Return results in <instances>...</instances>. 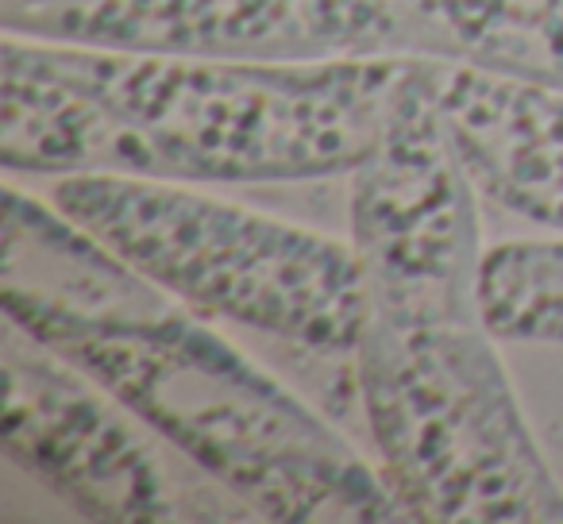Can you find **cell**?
I'll return each instance as SVG.
<instances>
[{
	"label": "cell",
	"mask_w": 563,
	"mask_h": 524,
	"mask_svg": "<svg viewBox=\"0 0 563 524\" xmlns=\"http://www.w3.org/2000/svg\"><path fill=\"white\" fill-rule=\"evenodd\" d=\"M437 58L563 93V0H429Z\"/></svg>",
	"instance_id": "obj_8"
},
{
	"label": "cell",
	"mask_w": 563,
	"mask_h": 524,
	"mask_svg": "<svg viewBox=\"0 0 563 524\" xmlns=\"http://www.w3.org/2000/svg\"><path fill=\"white\" fill-rule=\"evenodd\" d=\"M352 367L371 451L409 521L563 524V486L483 309H367Z\"/></svg>",
	"instance_id": "obj_3"
},
{
	"label": "cell",
	"mask_w": 563,
	"mask_h": 524,
	"mask_svg": "<svg viewBox=\"0 0 563 524\" xmlns=\"http://www.w3.org/2000/svg\"><path fill=\"white\" fill-rule=\"evenodd\" d=\"M4 35L217 63L437 58L429 0H55L0 12Z\"/></svg>",
	"instance_id": "obj_7"
},
{
	"label": "cell",
	"mask_w": 563,
	"mask_h": 524,
	"mask_svg": "<svg viewBox=\"0 0 563 524\" xmlns=\"http://www.w3.org/2000/svg\"><path fill=\"white\" fill-rule=\"evenodd\" d=\"M0 378L4 455L81 516L112 524L251 516L101 382L9 321Z\"/></svg>",
	"instance_id": "obj_5"
},
{
	"label": "cell",
	"mask_w": 563,
	"mask_h": 524,
	"mask_svg": "<svg viewBox=\"0 0 563 524\" xmlns=\"http://www.w3.org/2000/svg\"><path fill=\"white\" fill-rule=\"evenodd\" d=\"M440 58L417 55L383 140L352 170V247L367 309H483V212L437 89Z\"/></svg>",
	"instance_id": "obj_6"
},
{
	"label": "cell",
	"mask_w": 563,
	"mask_h": 524,
	"mask_svg": "<svg viewBox=\"0 0 563 524\" xmlns=\"http://www.w3.org/2000/svg\"><path fill=\"white\" fill-rule=\"evenodd\" d=\"M89 109V170L189 186L352 174L417 55L217 63L35 40Z\"/></svg>",
	"instance_id": "obj_2"
},
{
	"label": "cell",
	"mask_w": 563,
	"mask_h": 524,
	"mask_svg": "<svg viewBox=\"0 0 563 524\" xmlns=\"http://www.w3.org/2000/svg\"><path fill=\"white\" fill-rule=\"evenodd\" d=\"M47 197L186 309L313 355H355L367 278L352 243L135 174L55 178Z\"/></svg>",
	"instance_id": "obj_4"
},
{
	"label": "cell",
	"mask_w": 563,
	"mask_h": 524,
	"mask_svg": "<svg viewBox=\"0 0 563 524\" xmlns=\"http://www.w3.org/2000/svg\"><path fill=\"white\" fill-rule=\"evenodd\" d=\"M478 301L498 339L563 347V235L486 247Z\"/></svg>",
	"instance_id": "obj_9"
},
{
	"label": "cell",
	"mask_w": 563,
	"mask_h": 524,
	"mask_svg": "<svg viewBox=\"0 0 563 524\" xmlns=\"http://www.w3.org/2000/svg\"><path fill=\"white\" fill-rule=\"evenodd\" d=\"M9 324L101 382L258 521H409L378 462L158 286L101 316Z\"/></svg>",
	"instance_id": "obj_1"
}]
</instances>
